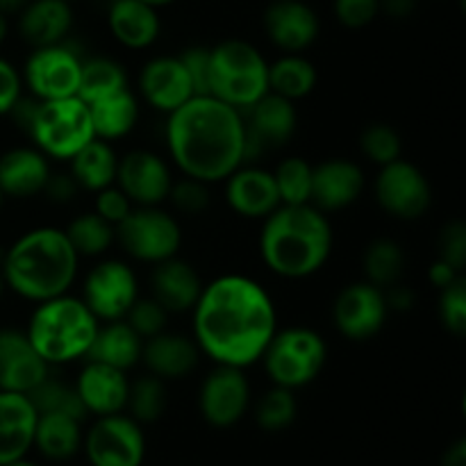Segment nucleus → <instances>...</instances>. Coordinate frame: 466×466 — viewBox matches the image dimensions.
<instances>
[{"label": "nucleus", "instance_id": "obj_1", "mask_svg": "<svg viewBox=\"0 0 466 466\" xmlns=\"http://www.w3.org/2000/svg\"><path fill=\"white\" fill-rule=\"evenodd\" d=\"M196 346L223 367L246 369L262 360L276 335V308L259 282L221 276L203 287L194 308Z\"/></svg>", "mask_w": 466, "mask_h": 466}, {"label": "nucleus", "instance_id": "obj_2", "mask_svg": "<svg viewBox=\"0 0 466 466\" xmlns=\"http://www.w3.org/2000/svg\"><path fill=\"white\" fill-rule=\"evenodd\" d=\"M167 144L182 176L221 182L244 164V112L214 96H194L168 114Z\"/></svg>", "mask_w": 466, "mask_h": 466}, {"label": "nucleus", "instance_id": "obj_3", "mask_svg": "<svg viewBox=\"0 0 466 466\" xmlns=\"http://www.w3.org/2000/svg\"><path fill=\"white\" fill-rule=\"evenodd\" d=\"M332 250V228L314 205H280L264 218L259 253L276 276L300 280L314 276Z\"/></svg>", "mask_w": 466, "mask_h": 466}, {"label": "nucleus", "instance_id": "obj_4", "mask_svg": "<svg viewBox=\"0 0 466 466\" xmlns=\"http://www.w3.org/2000/svg\"><path fill=\"white\" fill-rule=\"evenodd\" d=\"M77 253L66 232L36 228L5 250L3 278L18 296L35 303L66 294L77 276Z\"/></svg>", "mask_w": 466, "mask_h": 466}, {"label": "nucleus", "instance_id": "obj_5", "mask_svg": "<svg viewBox=\"0 0 466 466\" xmlns=\"http://www.w3.org/2000/svg\"><path fill=\"white\" fill-rule=\"evenodd\" d=\"M98 326V319L91 314L85 300L62 294L39 303L25 335L50 367L85 358Z\"/></svg>", "mask_w": 466, "mask_h": 466}, {"label": "nucleus", "instance_id": "obj_6", "mask_svg": "<svg viewBox=\"0 0 466 466\" xmlns=\"http://www.w3.org/2000/svg\"><path fill=\"white\" fill-rule=\"evenodd\" d=\"M268 91V64L253 44L228 39L209 48V96L246 112Z\"/></svg>", "mask_w": 466, "mask_h": 466}, {"label": "nucleus", "instance_id": "obj_7", "mask_svg": "<svg viewBox=\"0 0 466 466\" xmlns=\"http://www.w3.org/2000/svg\"><path fill=\"white\" fill-rule=\"evenodd\" d=\"M27 135L35 139L36 148L46 157L71 159L80 148H85L94 135L89 105L77 96L57 100H39L35 121Z\"/></svg>", "mask_w": 466, "mask_h": 466}, {"label": "nucleus", "instance_id": "obj_8", "mask_svg": "<svg viewBox=\"0 0 466 466\" xmlns=\"http://www.w3.org/2000/svg\"><path fill=\"white\" fill-rule=\"evenodd\" d=\"M328 349L319 332L309 328H287L268 341L264 350V369L273 385L285 390H299L309 385L326 364Z\"/></svg>", "mask_w": 466, "mask_h": 466}, {"label": "nucleus", "instance_id": "obj_9", "mask_svg": "<svg viewBox=\"0 0 466 466\" xmlns=\"http://www.w3.org/2000/svg\"><path fill=\"white\" fill-rule=\"evenodd\" d=\"M118 244L130 258L157 264L176 258L182 232L171 214L153 208H132V212L116 226Z\"/></svg>", "mask_w": 466, "mask_h": 466}, {"label": "nucleus", "instance_id": "obj_10", "mask_svg": "<svg viewBox=\"0 0 466 466\" xmlns=\"http://www.w3.org/2000/svg\"><path fill=\"white\" fill-rule=\"evenodd\" d=\"M85 449L91 466H141L146 440L139 423L118 412L100 417L91 426Z\"/></svg>", "mask_w": 466, "mask_h": 466}, {"label": "nucleus", "instance_id": "obj_11", "mask_svg": "<svg viewBox=\"0 0 466 466\" xmlns=\"http://www.w3.org/2000/svg\"><path fill=\"white\" fill-rule=\"evenodd\" d=\"M376 200L391 217L412 221L423 217L431 208V182L414 164L399 157L380 167L376 177Z\"/></svg>", "mask_w": 466, "mask_h": 466}, {"label": "nucleus", "instance_id": "obj_12", "mask_svg": "<svg viewBox=\"0 0 466 466\" xmlns=\"http://www.w3.org/2000/svg\"><path fill=\"white\" fill-rule=\"evenodd\" d=\"M139 299L137 276L127 264L105 259L96 264L85 280V305L98 321H118Z\"/></svg>", "mask_w": 466, "mask_h": 466}, {"label": "nucleus", "instance_id": "obj_13", "mask_svg": "<svg viewBox=\"0 0 466 466\" xmlns=\"http://www.w3.org/2000/svg\"><path fill=\"white\" fill-rule=\"evenodd\" d=\"M82 59L66 44L44 46L25 62V82L36 100L71 98L80 85Z\"/></svg>", "mask_w": 466, "mask_h": 466}, {"label": "nucleus", "instance_id": "obj_14", "mask_svg": "<svg viewBox=\"0 0 466 466\" xmlns=\"http://www.w3.org/2000/svg\"><path fill=\"white\" fill-rule=\"evenodd\" d=\"M387 312L390 308L380 287L371 282H353L337 296L332 305V321L346 339L364 341L382 330Z\"/></svg>", "mask_w": 466, "mask_h": 466}, {"label": "nucleus", "instance_id": "obj_15", "mask_svg": "<svg viewBox=\"0 0 466 466\" xmlns=\"http://www.w3.org/2000/svg\"><path fill=\"white\" fill-rule=\"evenodd\" d=\"M248 118H244L246 126V150L244 162L258 159L259 155L267 150L280 148L287 141L294 137L296 123H299V114L291 100L282 98V96L267 94L250 105Z\"/></svg>", "mask_w": 466, "mask_h": 466}, {"label": "nucleus", "instance_id": "obj_16", "mask_svg": "<svg viewBox=\"0 0 466 466\" xmlns=\"http://www.w3.org/2000/svg\"><path fill=\"white\" fill-rule=\"evenodd\" d=\"M200 414L214 428H230L241 421L250 403V385L244 369L217 364L200 387Z\"/></svg>", "mask_w": 466, "mask_h": 466}, {"label": "nucleus", "instance_id": "obj_17", "mask_svg": "<svg viewBox=\"0 0 466 466\" xmlns=\"http://www.w3.org/2000/svg\"><path fill=\"white\" fill-rule=\"evenodd\" d=\"M116 182L132 205L153 208L168 198L173 176L159 155L150 150H132L118 159Z\"/></svg>", "mask_w": 466, "mask_h": 466}, {"label": "nucleus", "instance_id": "obj_18", "mask_svg": "<svg viewBox=\"0 0 466 466\" xmlns=\"http://www.w3.org/2000/svg\"><path fill=\"white\" fill-rule=\"evenodd\" d=\"M264 30L285 53H303L317 41L319 16L303 0H273L264 12Z\"/></svg>", "mask_w": 466, "mask_h": 466}, {"label": "nucleus", "instance_id": "obj_19", "mask_svg": "<svg viewBox=\"0 0 466 466\" xmlns=\"http://www.w3.org/2000/svg\"><path fill=\"white\" fill-rule=\"evenodd\" d=\"M139 89L146 103L159 112H176L194 98V85L180 57H155L141 68Z\"/></svg>", "mask_w": 466, "mask_h": 466}, {"label": "nucleus", "instance_id": "obj_20", "mask_svg": "<svg viewBox=\"0 0 466 466\" xmlns=\"http://www.w3.org/2000/svg\"><path fill=\"white\" fill-rule=\"evenodd\" d=\"M48 376V364L41 360L27 335L0 330V390L30 394Z\"/></svg>", "mask_w": 466, "mask_h": 466}, {"label": "nucleus", "instance_id": "obj_21", "mask_svg": "<svg viewBox=\"0 0 466 466\" xmlns=\"http://www.w3.org/2000/svg\"><path fill=\"white\" fill-rule=\"evenodd\" d=\"M364 189V173L350 159H328L312 167V194L309 205L321 212H337L360 198Z\"/></svg>", "mask_w": 466, "mask_h": 466}, {"label": "nucleus", "instance_id": "obj_22", "mask_svg": "<svg viewBox=\"0 0 466 466\" xmlns=\"http://www.w3.org/2000/svg\"><path fill=\"white\" fill-rule=\"evenodd\" d=\"M226 180L228 205L239 217L267 218L273 209L280 208V196H278V187L271 171L241 164Z\"/></svg>", "mask_w": 466, "mask_h": 466}, {"label": "nucleus", "instance_id": "obj_23", "mask_svg": "<svg viewBox=\"0 0 466 466\" xmlns=\"http://www.w3.org/2000/svg\"><path fill=\"white\" fill-rule=\"evenodd\" d=\"M36 417L27 394L0 390V466L25 460L35 446Z\"/></svg>", "mask_w": 466, "mask_h": 466}, {"label": "nucleus", "instance_id": "obj_24", "mask_svg": "<svg viewBox=\"0 0 466 466\" xmlns=\"http://www.w3.org/2000/svg\"><path fill=\"white\" fill-rule=\"evenodd\" d=\"M127 390H130V382H127L126 371L107 367V364L89 362V360L76 382V391L85 410L98 417L118 414L126 410Z\"/></svg>", "mask_w": 466, "mask_h": 466}, {"label": "nucleus", "instance_id": "obj_25", "mask_svg": "<svg viewBox=\"0 0 466 466\" xmlns=\"http://www.w3.org/2000/svg\"><path fill=\"white\" fill-rule=\"evenodd\" d=\"M150 285H153V299L167 312H189L203 291V282L196 268L177 258L155 264Z\"/></svg>", "mask_w": 466, "mask_h": 466}, {"label": "nucleus", "instance_id": "obj_26", "mask_svg": "<svg viewBox=\"0 0 466 466\" xmlns=\"http://www.w3.org/2000/svg\"><path fill=\"white\" fill-rule=\"evenodd\" d=\"M18 14V32L32 48L62 44L73 25V9L66 0H30Z\"/></svg>", "mask_w": 466, "mask_h": 466}, {"label": "nucleus", "instance_id": "obj_27", "mask_svg": "<svg viewBox=\"0 0 466 466\" xmlns=\"http://www.w3.org/2000/svg\"><path fill=\"white\" fill-rule=\"evenodd\" d=\"M198 346L194 339L185 335H171V332H159L150 337L141 346V360L150 369L153 376L159 380L168 378H185L198 364Z\"/></svg>", "mask_w": 466, "mask_h": 466}, {"label": "nucleus", "instance_id": "obj_28", "mask_svg": "<svg viewBox=\"0 0 466 466\" xmlns=\"http://www.w3.org/2000/svg\"><path fill=\"white\" fill-rule=\"evenodd\" d=\"M48 177V159L41 150L14 148L0 157V194L30 198L44 191Z\"/></svg>", "mask_w": 466, "mask_h": 466}, {"label": "nucleus", "instance_id": "obj_29", "mask_svg": "<svg viewBox=\"0 0 466 466\" xmlns=\"http://www.w3.org/2000/svg\"><path fill=\"white\" fill-rule=\"evenodd\" d=\"M109 32L121 46L132 50L148 48L159 36V14L141 0H114L107 12Z\"/></svg>", "mask_w": 466, "mask_h": 466}, {"label": "nucleus", "instance_id": "obj_30", "mask_svg": "<svg viewBox=\"0 0 466 466\" xmlns=\"http://www.w3.org/2000/svg\"><path fill=\"white\" fill-rule=\"evenodd\" d=\"M141 346H144V339L123 319H118V321H107L103 328L98 326L85 358L89 362H100L127 371L141 360Z\"/></svg>", "mask_w": 466, "mask_h": 466}, {"label": "nucleus", "instance_id": "obj_31", "mask_svg": "<svg viewBox=\"0 0 466 466\" xmlns=\"http://www.w3.org/2000/svg\"><path fill=\"white\" fill-rule=\"evenodd\" d=\"M71 176L77 187L86 191H100L116 182L118 157L112 146L103 139H91L85 148L77 150L71 159Z\"/></svg>", "mask_w": 466, "mask_h": 466}, {"label": "nucleus", "instance_id": "obj_32", "mask_svg": "<svg viewBox=\"0 0 466 466\" xmlns=\"http://www.w3.org/2000/svg\"><path fill=\"white\" fill-rule=\"evenodd\" d=\"M80 419L68 414H39L35 428V446L44 458L62 462L71 460L82 446Z\"/></svg>", "mask_w": 466, "mask_h": 466}, {"label": "nucleus", "instance_id": "obj_33", "mask_svg": "<svg viewBox=\"0 0 466 466\" xmlns=\"http://www.w3.org/2000/svg\"><path fill=\"white\" fill-rule=\"evenodd\" d=\"M91 123H94V135L103 141L121 139L139 118V105L137 98L127 89L116 91L103 100H96L89 105Z\"/></svg>", "mask_w": 466, "mask_h": 466}, {"label": "nucleus", "instance_id": "obj_34", "mask_svg": "<svg viewBox=\"0 0 466 466\" xmlns=\"http://www.w3.org/2000/svg\"><path fill=\"white\" fill-rule=\"evenodd\" d=\"M317 68L300 53H285V57L268 64V91L287 100H300L317 86Z\"/></svg>", "mask_w": 466, "mask_h": 466}, {"label": "nucleus", "instance_id": "obj_35", "mask_svg": "<svg viewBox=\"0 0 466 466\" xmlns=\"http://www.w3.org/2000/svg\"><path fill=\"white\" fill-rule=\"evenodd\" d=\"M123 89H127V86L126 71H123L121 64L109 57H94L82 62L80 85H77L76 94L82 103L91 105Z\"/></svg>", "mask_w": 466, "mask_h": 466}, {"label": "nucleus", "instance_id": "obj_36", "mask_svg": "<svg viewBox=\"0 0 466 466\" xmlns=\"http://www.w3.org/2000/svg\"><path fill=\"white\" fill-rule=\"evenodd\" d=\"M64 232H66V239L71 241L77 258H96V255L105 253L116 237V228L96 212L80 214L77 218H73Z\"/></svg>", "mask_w": 466, "mask_h": 466}, {"label": "nucleus", "instance_id": "obj_37", "mask_svg": "<svg viewBox=\"0 0 466 466\" xmlns=\"http://www.w3.org/2000/svg\"><path fill=\"white\" fill-rule=\"evenodd\" d=\"M405 268V255L396 241L376 239L364 250V273L367 282L380 287H394L400 280Z\"/></svg>", "mask_w": 466, "mask_h": 466}, {"label": "nucleus", "instance_id": "obj_38", "mask_svg": "<svg viewBox=\"0 0 466 466\" xmlns=\"http://www.w3.org/2000/svg\"><path fill=\"white\" fill-rule=\"evenodd\" d=\"M30 403L35 405L36 414H68L73 419H85L86 410L77 396L76 385H64L62 380L46 376L35 390L27 394Z\"/></svg>", "mask_w": 466, "mask_h": 466}, {"label": "nucleus", "instance_id": "obj_39", "mask_svg": "<svg viewBox=\"0 0 466 466\" xmlns=\"http://www.w3.org/2000/svg\"><path fill=\"white\" fill-rule=\"evenodd\" d=\"M280 205H305L312 194V164L303 157H287L273 171Z\"/></svg>", "mask_w": 466, "mask_h": 466}, {"label": "nucleus", "instance_id": "obj_40", "mask_svg": "<svg viewBox=\"0 0 466 466\" xmlns=\"http://www.w3.org/2000/svg\"><path fill=\"white\" fill-rule=\"evenodd\" d=\"M126 408L130 410L132 419L137 423L157 421L164 414V408H167V390H164V382L157 376H153V373L130 382Z\"/></svg>", "mask_w": 466, "mask_h": 466}, {"label": "nucleus", "instance_id": "obj_41", "mask_svg": "<svg viewBox=\"0 0 466 466\" xmlns=\"http://www.w3.org/2000/svg\"><path fill=\"white\" fill-rule=\"evenodd\" d=\"M255 419H258V426L267 432H280L289 428L296 419L294 390L276 385L271 391H267L259 400Z\"/></svg>", "mask_w": 466, "mask_h": 466}, {"label": "nucleus", "instance_id": "obj_42", "mask_svg": "<svg viewBox=\"0 0 466 466\" xmlns=\"http://www.w3.org/2000/svg\"><path fill=\"white\" fill-rule=\"evenodd\" d=\"M360 146H362V153L373 164H378V167H385V164L399 159L400 148H403L399 132L391 126H387V123H373V126H369L362 132Z\"/></svg>", "mask_w": 466, "mask_h": 466}, {"label": "nucleus", "instance_id": "obj_43", "mask_svg": "<svg viewBox=\"0 0 466 466\" xmlns=\"http://www.w3.org/2000/svg\"><path fill=\"white\" fill-rule=\"evenodd\" d=\"M123 319L141 339H150V337L164 332L168 312L155 299H137Z\"/></svg>", "mask_w": 466, "mask_h": 466}, {"label": "nucleus", "instance_id": "obj_44", "mask_svg": "<svg viewBox=\"0 0 466 466\" xmlns=\"http://www.w3.org/2000/svg\"><path fill=\"white\" fill-rule=\"evenodd\" d=\"M168 198L176 205L177 212L187 214V217H196V214H203L209 208V191L208 182L196 180V177H180V180H173L171 191H168Z\"/></svg>", "mask_w": 466, "mask_h": 466}, {"label": "nucleus", "instance_id": "obj_45", "mask_svg": "<svg viewBox=\"0 0 466 466\" xmlns=\"http://www.w3.org/2000/svg\"><path fill=\"white\" fill-rule=\"evenodd\" d=\"M440 319L444 328L453 335L462 337L466 332V282L464 278L444 287L440 296Z\"/></svg>", "mask_w": 466, "mask_h": 466}, {"label": "nucleus", "instance_id": "obj_46", "mask_svg": "<svg viewBox=\"0 0 466 466\" xmlns=\"http://www.w3.org/2000/svg\"><path fill=\"white\" fill-rule=\"evenodd\" d=\"M332 12L344 27L360 30L376 21L380 14V0H335Z\"/></svg>", "mask_w": 466, "mask_h": 466}, {"label": "nucleus", "instance_id": "obj_47", "mask_svg": "<svg viewBox=\"0 0 466 466\" xmlns=\"http://www.w3.org/2000/svg\"><path fill=\"white\" fill-rule=\"evenodd\" d=\"M440 259L449 262L458 271L466 264V226L462 221H453L440 235Z\"/></svg>", "mask_w": 466, "mask_h": 466}, {"label": "nucleus", "instance_id": "obj_48", "mask_svg": "<svg viewBox=\"0 0 466 466\" xmlns=\"http://www.w3.org/2000/svg\"><path fill=\"white\" fill-rule=\"evenodd\" d=\"M132 212V203L118 187H105V189L96 191V214L112 223L114 228Z\"/></svg>", "mask_w": 466, "mask_h": 466}, {"label": "nucleus", "instance_id": "obj_49", "mask_svg": "<svg viewBox=\"0 0 466 466\" xmlns=\"http://www.w3.org/2000/svg\"><path fill=\"white\" fill-rule=\"evenodd\" d=\"M187 73L191 77L196 96H209V48L196 46V48L185 50L180 55Z\"/></svg>", "mask_w": 466, "mask_h": 466}, {"label": "nucleus", "instance_id": "obj_50", "mask_svg": "<svg viewBox=\"0 0 466 466\" xmlns=\"http://www.w3.org/2000/svg\"><path fill=\"white\" fill-rule=\"evenodd\" d=\"M18 98H21V76L12 64L0 59V116L12 112Z\"/></svg>", "mask_w": 466, "mask_h": 466}, {"label": "nucleus", "instance_id": "obj_51", "mask_svg": "<svg viewBox=\"0 0 466 466\" xmlns=\"http://www.w3.org/2000/svg\"><path fill=\"white\" fill-rule=\"evenodd\" d=\"M77 189H80V187H77V182L73 180L71 173H57V176L50 173L48 182H46L41 194H46L50 200H55V203H68V200L76 196Z\"/></svg>", "mask_w": 466, "mask_h": 466}, {"label": "nucleus", "instance_id": "obj_52", "mask_svg": "<svg viewBox=\"0 0 466 466\" xmlns=\"http://www.w3.org/2000/svg\"><path fill=\"white\" fill-rule=\"evenodd\" d=\"M428 276H431L432 285L440 287V289H444V287L453 285L455 280H460V278H462V271H458V268L451 267L449 262H444V259L437 258V262L432 264V268Z\"/></svg>", "mask_w": 466, "mask_h": 466}, {"label": "nucleus", "instance_id": "obj_53", "mask_svg": "<svg viewBox=\"0 0 466 466\" xmlns=\"http://www.w3.org/2000/svg\"><path fill=\"white\" fill-rule=\"evenodd\" d=\"M385 299L387 308H394L399 312H405V309H410L414 305V294L410 289H405V287H394V291L390 296L385 294Z\"/></svg>", "mask_w": 466, "mask_h": 466}, {"label": "nucleus", "instance_id": "obj_54", "mask_svg": "<svg viewBox=\"0 0 466 466\" xmlns=\"http://www.w3.org/2000/svg\"><path fill=\"white\" fill-rule=\"evenodd\" d=\"M417 0H380V12H387L390 16L403 18L414 12Z\"/></svg>", "mask_w": 466, "mask_h": 466}, {"label": "nucleus", "instance_id": "obj_55", "mask_svg": "<svg viewBox=\"0 0 466 466\" xmlns=\"http://www.w3.org/2000/svg\"><path fill=\"white\" fill-rule=\"evenodd\" d=\"M441 466H466V441L458 440L444 455Z\"/></svg>", "mask_w": 466, "mask_h": 466}, {"label": "nucleus", "instance_id": "obj_56", "mask_svg": "<svg viewBox=\"0 0 466 466\" xmlns=\"http://www.w3.org/2000/svg\"><path fill=\"white\" fill-rule=\"evenodd\" d=\"M30 0H0V14H18Z\"/></svg>", "mask_w": 466, "mask_h": 466}, {"label": "nucleus", "instance_id": "obj_57", "mask_svg": "<svg viewBox=\"0 0 466 466\" xmlns=\"http://www.w3.org/2000/svg\"><path fill=\"white\" fill-rule=\"evenodd\" d=\"M141 3L150 5V7H155V9H159V7H167V5L176 3V0H141Z\"/></svg>", "mask_w": 466, "mask_h": 466}, {"label": "nucleus", "instance_id": "obj_58", "mask_svg": "<svg viewBox=\"0 0 466 466\" xmlns=\"http://www.w3.org/2000/svg\"><path fill=\"white\" fill-rule=\"evenodd\" d=\"M5 36H7V16L0 14V44L5 41Z\"/></svg>", "mask_w": 466, "mask_h": 466}, {"label": "nucleus", "instance_id": "obj_59", "mask_svg": "<svg viewBox=\"0 0 466 466\" xmlns=\"http://www.w3.org/2000/svg\"><path fill=\"white\" fill-rule=\"evenodd\" d=\"M5 466H36V464L27 462V460H18V462H12V464H5Z\"/></svg>", "mask_w": 466, "mask_h": 466}, {"label": "nucleus", "instance_id": "obj_60", "mask_svg": "<svg viewBox=\"0 0 466 466\" xmlns=\"http://www.w3.org/2000/svg\"><path fill=\"white\" fill-rule=\"evenodd\" d=\"M3 289H5V278L3 273H0V296H3Z\"/></svg>", "mask_w": 466, "mask_h": 466}, {"label": "nucleus", "instance_id": "obj_61", "mask_svg": "<svg viewBox=\"0 0 466 466\" xmlns=\"http://www.w3.org/2000/svg\"><path fill=\"white\" fill-rule=\"evenodd\" d=\"M0 200H3V194H0Z\"/></svg>", "mask_w": 466, "mask_h": 466}, {"label": "nucleus", "instance_id": "obj_62", "mask_svg": "<svg viewBox=\"0 0 466 466\" xmlns=\"http://www.w3.org/2000/svg\"><path fill=\"white\" fill-rule=\"evenodd\" d=\"M66 3H73V0H66Z\"/></svg>", "mask_w": 466, "mask_h": 466}]
</instances>
